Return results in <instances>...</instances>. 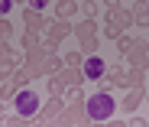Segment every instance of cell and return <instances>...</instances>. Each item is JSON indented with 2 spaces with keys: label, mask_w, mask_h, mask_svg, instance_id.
Listing matches in <instances>:
<instances>
[{
  "label": "cell",
  "mask_w": 149,
  "mask_h": 127,
  "mask_svg": "<svg viewBox=\"0 0 149 127\" xmlns=\"http://www.w3.org/2000/svg\"><path fill=\"white\" fill-rule=\"evenodd\" d=\"M88 114H91L94 121H107V117L113 114V98H110V95H94V98L88 101Z\"/></svg>",
  "instance_id": "cell-1"
},
{
  "label": "cell",
  "mask_w": 149,
  "mask_h": 127,
  "mask_svg": "<svg viewBox=\"0 0 149 127\" xmlns=\"http://www.w3.org/2000/svg\"><path fill=\"white\" fill-rule=\"evenodd\" d=\"M36 108H39L36 91H19V95H16V111H19V114H36Z\"/></svg>",
  "instance_id": "cell-2"
},
{
  "label": "cell",
  "mask_w": 149,
  "mask_h": 127,
  "mask_svg": "<svg viewBox=\"0 0 149 127\" xmlns=\"http://www.w3.org/2000/svg\"><path fill=\"white\" fill-rule=\"evenodd\" d=\"M84 75H88V78H101V75H104V62L101 59H88L84 62Z\"/></svg>",
  "instance_id": "cell-3"
},
{
  "label": "cell",
  "mask_w": 149,
  "mask_h": 127,
  "mask_svg": "<svg viewBox=\"0 0 149 127\" xmlns=\"http://www.w3.org/2000/svg\"><path fill=\"white\" fill-rule=\"evenodd\" d=\"M10 10V0H0V13H7Z\"/></svg>",
  "instance_id": "cell-4"
}]
</instances>
